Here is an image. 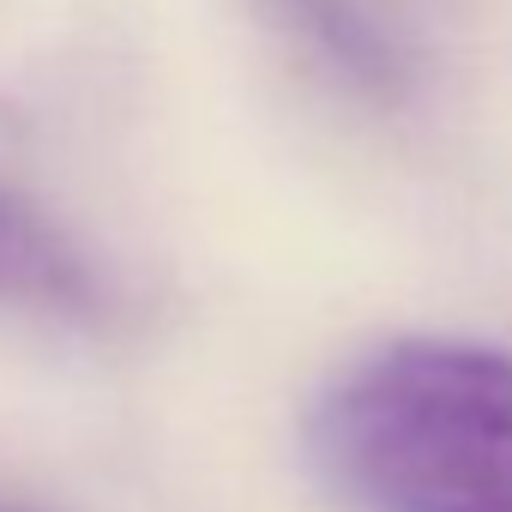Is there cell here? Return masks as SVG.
<instances>
[{
  "label": "cell",
  "instance_id": "1",
  "mask_svg": "<svg viewBox=\"0 0 512 512\" xmlns=\"http://www.w3.org/2000/svg\"><path fill=\"white\" fill-rule=\"evenodd\" d=\"M308 452L356 512H512V356L380 344L314 398Z\"/></svg>",
  "mask_w": 512,
  "mask_h": 512
},
{
  "label": "cell",
  "instance_id": "4",
  "mask_svg": "<svg viewBox=\"0 0 512 512\" xmlns=\"http://www.w3.org/2000/svg\"><path fill=\"white\" fill-rule=\"evenodd\" d=\"M0 512H13V506H0Z\"/></svg>",
  "mask_w": 512,
  "mask_h": 512
},
{
  "label": "cell",
  "instance_id": "2",
  "mask_svg": "<svg viewBox=\"0 0 512 512\" xmlns=\"http://www.w3.org/2000/svg\"><path fill=\"white\" fill-rule=\"evenodd\" d=\"M278 19L308 37L356 91L398 97L416 79V49L410 31L380 7V0H272Z\"/></svg>",
  "mask_w": 512,
  "mask_h": 512
},
{
  "label": "cell",
  "instance_id": "3",
  "mask_svg": "<svg viewBox=\"0 0 512 512\" xmlns=\"http://www.w3.org/2000/svg\"><path fill=\"white\" fill-rule=\"evenodd\" d=\"M0 302H19V308L91 302V272L73 253V241L7 187H0Z\"/></svg>",
  "mask_w": 512,
  "mask_h": 512
}]
</instances>
